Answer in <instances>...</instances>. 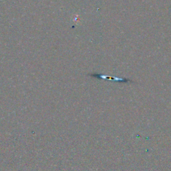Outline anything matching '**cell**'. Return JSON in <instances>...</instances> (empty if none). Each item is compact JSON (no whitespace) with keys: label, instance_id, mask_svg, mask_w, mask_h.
Wrapping results in <instances>:
<instances>
[{"label":"cell","instance_id":"cell-1","mask_svg":"<svg viewBox=\"0 0 171 171\" xmlns=\"http://www.w3.org/2000/svg\"><path fill=\"white\" fill-rule=\"evenodd\" d=\"M98 78H102V79H111L113 80H119L120 81V82H127V80L126 79H123V78H115V77H110V76H100V75H97Z\"/></svg>","mask_w":171,"mask_h":171}]
</instances>
